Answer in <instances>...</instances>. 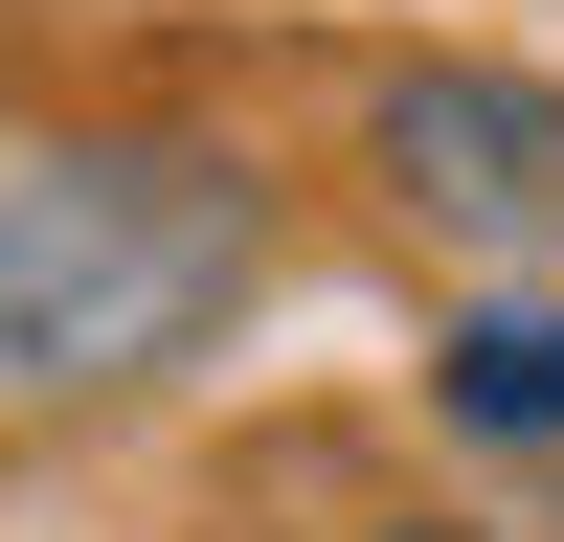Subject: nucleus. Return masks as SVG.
<instances>
[{"label": "nucleus", "mask_w": 564, "mask_h": 542, "mask_svg": "<svg viewBox=\"0 0 564 542\" xmlns=\"http://www.w3.org/2000/svg\"><path fill=\"white\" fill-rule=\"evenodd\" d=\"M430 430L452 452H564V271H475L430 316Z\"/></svg>", "instance_id": "3"}, {"label": "nucleus", "mask_w": 564, "mask_h": 542, "mask_svg": "<svg viewBox=\"0 0 564 542\" xmlns=\"http://www.w3.org/2000/svg\"><path fill=\"white\" fill-rule=\"evenodd\" d=\"M361 204L452 271H564V90L497 68V45L361 68Z\"/></svg>", "instance_id": "2"}, {"label": "nucleus", "mask_w": 564, "mask_h": 542, "mask_svg": "<svg viewBox=\"0 0 564 542\" xmlns=\"http://www.w3.org/2000/svg\"><path fill=\"white\" fill-rule=\"evenodd\" d=\"M249 294H271V159L226 136H45L0 181V384L23 406L159 384Z\"/></svg>", "instance_id": "1"}]
</instances>
